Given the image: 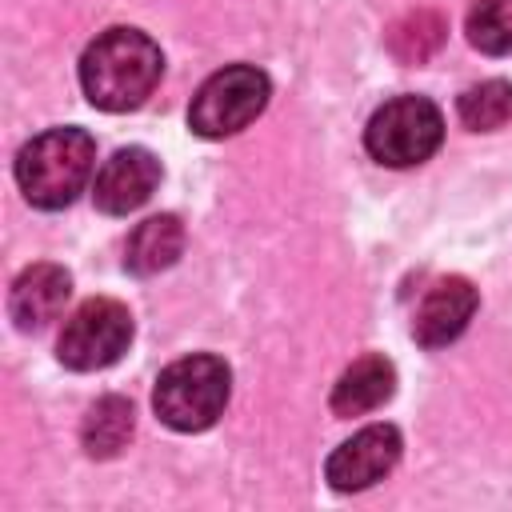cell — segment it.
I'll use <instances>...</instances> for the list:
<instances>
[{
  "instance_id": "6da1fadb",
  "label": "cell",
  "mask_w": 512,
  "mask_h": 512,
  "mask_svg": "<svg viewBox=\"0 0 512 512\" xmlns=\"http://www.w3.org/2000/svg\"><path fill=\"white\" fill-rule=\"evenodd\" d=\"M160 44L140 28H108L80 56V88L104 112L140 108L160 84Z\"/></svg>"
},
{
  "instance_id": "7a4b0ae2",
  "label": "cell",
  "mask_w": 512,
  "mask_h": 512,
  "mask_svg": "<svg viewBox=\"0 0 512 512\" xmlns=\"http://www.w3.org/2000/svg\"><path fill=\"white\" fill-rule=\"evenodd\" d=\"M92 164H96V144L84 128H48L20 148L16 184L32 208L56 212L84 192Z\"/></svg>"
},
{
  "instance_id": "3957f363",
  "label": "cell",
  "mask_w": 512,
  "mask_h": 512,
  "mask_svg": "<svg viewBox=\"0 0 512 512\" xmlns=\"http://www.w3.org/2000/svg\"><path fill=\"white\" fill-rule=\"evenodd\" d=\"M232 392V372L220 356L196 352L176 364H168L156 380L152 408L156 416L176 432H204L216 424Z\"/></svg>"
},
{
  "instance_id": "277c9868",
  "label": "cell",
  "mask_w": 512,
  "mask_h": 512,
  "mask_svg": "<svg viewBox=\"0 0 512 512\" xmlns=\"http://www.w3.org/2000/svg\"><path fill=\"white\" fill-rule=\"evenodd\" d=\"M268 96H272V84L256 64H228L196 88L188 108V128L204 140L236 136L264 112Z\"/></svg>"
},
{
  "instance_id": "5b68a950",
  "label": "cell",
  "mask_w": 512,
  "mask_h": 512,
  "mask_svg": "<svg viewBox=\"0 0 512 512\" xmlns=\"http://www.w3.org/2000/svg\"><path fill=\"white\" fill-rule=\"evenodd\" d=\"M444 140V116L428 96H396L380 104L364 128V148L388 168L424 164Z\"/></svg>"
},
{
  "instance_id": "8992f818",
  "label": "cell",
  "mask_w": 512,
  "mask_h": 512,
  "mask_svg": "<svg viewBox=\"0 0 512 512\" xmlns=\"http://www.w3.org/2000/svg\"><path fill=\"white\" fill-rule=\"evenodd\" d=\"M132 344V312L120 304V300H108V296H96V300H84L64 332H60V364L72 368V372H96V368H108L116 364Z\"/></svg>"
},
{
  "instance_id": "52a82bcc",
  "label": "cell",
  "mask_w": 512,
  "mask_h": 512,
  "mask_svg": "<svg viewBox=\"0 0 512 512\" xmlns=\"http://www.w3.org/2000/svg\"><path fill=\"white\" fill-rule=\"evenodd\" d=\"M396 460H400V432L392 424H368L328 456L324 476L336 492H360L384 480L396 468Z\"/></svg>"
},
{
  "instance_id": "ba28073f",
  "label": "cell",
  "mask_w": 512,
  "mask_h": 512,
  "mask_svg": "<svg viewBox=\"0 0 512 512\" xmlns=\"http://www.w3.org/2000/svg\"><path fill=\"white\" fill-rule=\"evenodd\" d=\"M156 184H160V160L148 148H120L96 172L92 200L108 216H128L156 192Z\"/></svg>"
},
{
  "instance_id": "9c48e42d",
  "label": "cell",
  "mask_w": 512,
  "mask_h": 512,
  "mask_svg": "<svg viewBox=\"0 0 512 512\" xmlns=\"http://www.w3.org/2000/svg\"><path fill=\"white\" fill-rule=\"evenodd\" d=\"M476 304H480V296H476L472 280H464V276H444V280H436V284L424 292V300L416 304V316H412V336H416V344H420V348H444V344H452V340L468 328Z\"/></svg>"
},
{
  "instance_id": "30bf717a",
  "label": "cell",
  "mask_w": 512,
  "mask_h": 512,
  "mask_svg": "<svg viewBox=\"0 0 512 512\" xmlns=\"http://www.w3.org/2000/svg\"><path fill=\"white\" fill-rule=\"evenodd\" d=\"M68 292H72V276L60 264H32L12 280L8 316L20 332H36L60 316Z\"/></svg>"
},
{
  "instance_id": "8fae6325",
  "label": "cell",
  "mask_w": 512,
  "mask_h": 512,
  "mask_svg": "<svg viewBox=\"0 0 512 512\" xmlns=\"http://www.w3.org/2000/svg\"><path fill=\"white\" fill-rule=\"evenodd\" d=\"M392 392H396V368H392V360H384L380 352H368L352 368H344V376L336 380L328 404H332L336 416H364V412L380 408Z\"/></svg>"
},
{
  "instance_id": "7c38bea8",
  "label": "cell",
  "mask_w": 512,
  "mask_h": 512,
  "mask_svg": "<svg viewBox=\"0 0 512 512\" xmlns=\"http://www.w3.org/2000/svg\"><path fill=\"white\" fill-rule=\"evenodd\" d=\"M180 252H184V224L172 212H160L132 228L128 248H124V268L132 276H156L172 268Z\"/></svg>"
},
{
  "instance_id": "4fadbf2b",
  "label": "cell",
  "mask_w": 512,
  "mask_h": 512,
  "mask_svg": "<svg viewBox=\"0 0 512 512\" xmlns=\"http://www.w3.org/2000/svg\"><path fill=\"white\" fill-rule=\"evenodd\" d=\"M132 428H136L132 400H124V396H100L88 408L84 424H80V444H84L88 456L108 460V456H116L132 440Z\"/></svg>"
},
{
  "instance_id": "5bb4252c",
  "label": "cell",
  "mask_w": 512,
  "mask_h": 512,
  "mask_svg": "<svg viewBox=\"0 0 512 512\" xmlns=\"http://www.w3.org/2000/svg\"><path fill=\"white\" fill-rule=\"evenodd\" d=\"M444 16L432 12V8H416L408 16H400L392 28H388V52L400 60V64H424L440 44H444Z\"/></svg>"
},
{
  "instance_id": "9a60e30c",
  "label": "cell",
  "mask_w": 512,
  "mask_h": 512,
  "mask_svg": "<svg viewBox=\"0 0 512 512\" xmlns=\"http://www.w3.org/2000/svg\"><path fill=\"white\" fill-rule=\"evenodd\" d=\"M456 112L472 132H492L512 116V84L508 80H480V84L460 92Z\"/></svg>"
},
{
  "instance_id": "2e32d148",
  "label": "cell",
  "mask_w": 512,
  "mask_h": 512,
  "mask_svg": "<svg viewBox=\"0 0 512 512\" xmlns=\"http://www.w3.org/2000/svg\"><path fill=\"white\" fill-rule=\"evenodd\" d=\"M468 40L488 56H512V0H472Z\"/></svg>"
}]
</instances>
